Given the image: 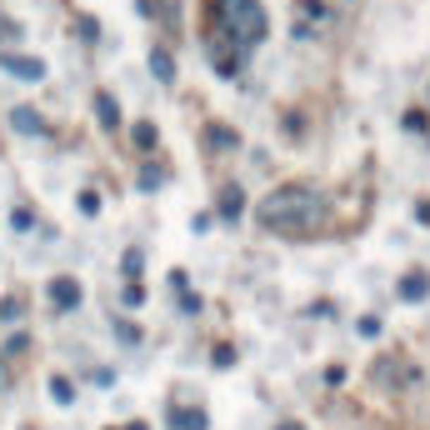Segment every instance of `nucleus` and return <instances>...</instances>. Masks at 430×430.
<instances>
[{"mask_svg":"<svg viewBox=\"0 0 430 430\" xmlns=\"http://www.w3.org/2000/svg\"><path fill=\"white\" fill-rule=\"evenodd\" d=\"M75 205H80V215H100V195H95V190H80Z\"/></svg>","mask_w":430,"mask_h":430,"instance_id":"20","label":"nucleus"},{"mask_svg":"<svg viewBox=\"0 0 430 430\" xmlns=\"http://www.w3.org/2000/svg\"><path fill=\"white\" fill-rule=\"evenodd\" d=\"M245 215V190L240 185H226L221 190V221H240Z\"/></svg>","mask_w":430,"mask_h":430,"instance_id":"9","label":"nucleus"},{"mask_svg":"<svg viewBox=\"0 0 430 430\" xmlns=\"http://www.w3.org/2000/svg\"><path fill=\"white\" fill-rule=\"evenodd\" d=\"M11 226H16V231H30V226H35V215H30L25 205H16V210H11Z\"/></svg>","mask_w":430,"mask_h":430,"instance_id":"21","label":"nucleus"},{"mask_svg":"<svg viewBox=\"0 0 430 430\" xmlns=\"http://www.w3.org/2000/svg\"><path fill=\"white\" fill-rule=\"evenodd\" d=\"M25 345H30V340H25V336H20V331H16V336H11V340H6V350H0V355H11V360H16V355H20V350H25Z\"/></svg>","mask_w":430,"mask_h":430,"instance_id":"23","label":"nucleus"},{"mask_svg":"<svg viewBox=\"0 0 430 430\" xmlns=\"http://www.w3.org/2000/svg\"><path fill=\"white\" fill-rule=\"evenodd\" d=\"M121 305H125V310H140V305H145V285H140V281H125V290H121Z\"/></svg>","mask_w":430,"mask_h":430,"instance_id":"13","label":"nucleus"},{"mask_svg":"<svg viewBox=\"0 0 430 430\" xmlns=\"http://www.w3.org/2000/svg\"><path fill=\"white\" fill-rule=\"evenodd\" d=\"M116 340H121V345H140V326H130V320H116Z\"/></svg>","mask_w":430,"mask_h":430,"instance_id":"17","label":"nucleus"},{"mask_svg":"<svg viewBox=\"0 0 430 430\" xmlns=\"http://www.w3.org/2000/svg\"><path fill=\"white\" fill-rule=\"evenodd\" d=\"M166 425H171V430H205L210 420H205V410H180V405H171V410H166Z\"/></svg>","mask_w":430,"mask_h":430,"instance_id":"8","label":"nucleus"},{"mask_svg":"<svg viewBox=\"0 0 430 430\" xmlns=\"http://www.w3.org/2000/svg\"><path fill=\"white\" fill-rule=\"evenodd\" d=\"M425 295H430V276L425 271H415V276L400 281V300H425Z\"/></svg>","mask_w":430,"mask_h":430,"instance_id":"10","label":"nucleus"},{"mask_svg":"<svg viewBox=\"0 0 430 430\" xmlns=\"http://www.w3.org/2000/svg\"><path fill=\"white\" fill-rule=\"evenodd\" d=\"M50 400H56V405H75V386H70V375H50Z\"/></svg>","mask_w":430,"mask_h":430,"instance_id":"11","label":"nucleus"},{"mask_svg":"<svg viewBox=\"0 0 430 430\" xmlns=\"http://www.w3.org/2000/svg\"><path fill=\"white\" fill-rule=\"evenodd\" d=\"M320 221H326V200H320L310 185H281L276 195H265V200L255 205V226L281 231V235L315 231Z\"/></svg>","mask_w":430,"mask_h":430,"instance_id":"1","label":"nucleus"},{"mask_svg":"<svg viewBox=\"0 0 430 430\" xmlns=\"http://www.w3.org/2000/svg\"><path fill=\"white\" fill-rule=\"evenodd\" d=\"M150 75H155L160 85H176V56H171L166 45H155V50H150Z\"/></svg>","mask_w":430,"mask_h":430,"instance_id":"6","label":"nucleus"},{"mask_svg":"<svg viewBox=\"0 0 430 430\" xmlns=\"http://www.w3.org/2000/svg\"><path fill=\"white\" fill-rule=\"evenodd\" d=\"M75 25H80V40H95V35H100V25H95V20H90V16H80V20H75Z\"/></svg>","mask_w":430,"mask_h":430,"instance_id":"26","label":"nucleus"},{"mask_svg":"<svg viewBox=\"0 0 430 430\" xmlns=\"http://www.w3.org/2000/svg\"><path fill=\"white\" fill-rule=\"evenodd\" d=\"M210 365H221V370H231V365H235V350H231V345H215V350H210Z\"/></svg>","mask_w":430,"mask_h":430,"instance_id":"19","label":"nucleus"},{"mask_svg":"<svg viewBox=\"0 0 430 430\" xmlns=\"http://www.w3.org/2000/svg\"><path fill=\"white\" fill-rule=\"evenodd\" d=\"M25 315V305H20V295H6V300H0V320H11V326H16V320Z\"/></svg>","mask_w":430,"mask_h":430,"instance_id":"16","label":"nucleus"},{"mask_svg":"<svg viewBox=\"0 0 430 430\" xmlns=\"http://www.w3.org/2000/svg\"><path fill=\"white\" fill-rule=\"evenodd\" d=\"M95 121H100V130H121V105L111 90H95Z\"/></svg>","mask_w":430,"mask_h":430,"instance_id":"5","label":"nucleus"},{"mask_svg":"<svg viewBox=\"0 0 430 430\" xmlns=\"http://www.w3.org/2000/svg\"><path fill=\"white\" fill-rule=\"evenodd\" d=\"M125 430H150V425H145V420H130V425H125Z\"/></svg>","mask_w":430,"mask_h":430,"instance_id":"29","label":"nucleus"},{"mask_svg":"<svg viewBox=\"0 0 430 430\" xmlns=\"http://www.w3.org/2000/svg\"><path fill=\"white\" fill-rule=\"evenodd\" d=\"M210 16H215V35H221L231 50H255L265 40V30H271V20H265L260 0H210Z\"/></svg>","mask_w":430,"mask_h":430,"instance_id":"2","label":"nucleus"},{"mask_svg":"<svg viewBox=\"0 0 430 430\" xmlns=\"http://www.w3.org/2000/svg\"><path fill=\"white\" fill-rule=\"evenodd\" d=\"M355 331H360L365 340H375V336H381V315H365V320H360V326H355Z\"/></svg>","mask_w":430,"mask_h":430,"instance_id":"22","label":"nucleus"},{"mask_svg":"<svg viewBox=\"0 0 430 430\" xmlns=\"http://www.w3.org/2000/svg\"><path fill=\"white\" fill-rule=\"evenodd\" d=\"M11 125H16L20 135H45V121H40L35 105H16V111H11Z\"/></svg>","mask_w":430,"mask_h":430,"instance_id":"7","label":"nucleus"},{"mask_svg":"<svg viewBox=\"0 0 430 430\" xmlns=\"http://www.w3.org/2000/svg\"><path fill=\"white\" fill-rule=\"evenodd\" d=\"M281 430H300V425H281Z\"/></svg>","mask_w":430,"mask_h":430,"instance_id":"30","label":"nucleus"},{"mask_svg":"<svg viewBox=\"0 0 430 430\" xmlns=\"http://www.w3.org/2000/svg\"><path fill=\"white\" fill-rule=\"evenodd\" d=\"M121 271H125V276H130V281H140V271H145V255H140V250H135V245H130V250H125V255H121Z\"/></svg>","mask_w":430,"mask_h":430,"instance_id":"14","label":"nucleus"},{"mask_svg":"<svg viewBox=\"0 0 430 430\" xmlns=\"http://www.w3.org/2000/svg\"><path fill=\"white\" fill-rule=\"evenodd\" d=\"M210 145H221V150H235V145H240V135H235L231 125H210Z\"/></svg>","mask_w":430,"mask_h":430,"instance_id":"15","label":"nucleus"},{"mask_svg":"<svg viewBox=\"0 0 430 430\" xmlns=\"http://www.w3.org/2000/svg\"><path fill=\"white\" fill-rule=\"evenodd\" d=\"M425 125H430L425 111H405V130H425Z\"/></svg>","mask_w":430,"mask_h":430,"instance_id":"24","label":"nucleus"},{"mask_svg":"<svg viewBox=\"0 0 430 430\" xmlns=\"http://www.w3.org/2000/svg\"><path fill=\"white\" fill-rule=\"evenodd\" d=\"M135 145H140V150H155V125H150V121L135 125Z\"/></svg>","mask_w":430,"mask_h":430,"instance_id":"18","label":"nucleus"},{"mask_svg":"<svg viewBox=\"0 0 430 430\" xmlns=\"http://www.w3.org/2000/svg\"><path fill=\"white\" fill-rule=\"evenodd\" d=\"M415 215H420V221L430 226V200H420V205H415Z\"/></svg>","mask_w":430,"mask_h":430,"instance_id":"27","label":"nucleus"},{"mask_svg":"<svg viewBox=\"0 0 430 430\" xmlns=\"http://www.w3.org/2000/svg\"><path fill=\"white\" fill-rule=\"evenodd\" d=\"M171 295H190V281H185V271H171Z\"/></svg>","mask_w":430,"mask_h":430,"instance_id":"25","label":"nucleus"},{"mask_svg":"<svg viewBox=\"0 0 430 430\" xmlns=\"http://www.w3.org/2000/svg\"><path fill=\"white\" fill-rule=\"evenodd\" d=\"M135 6H140V16H155V0H135Z\"/></svg>","mask_w":430,"mask_h":430,"instance_id":"28","label":"nucleus"},{"mask_svg":"<svg viewBox=\"0 0 430 430\" xmlns=\"http://www.w3.org/2000/svg\"><path fill=\"white\" fill-rule=\"evenodd\" d=\"M135 185H140V190H160V185H166V171H160L155 160H145L140 176H135Z\"/></svg>","mask_w":430,"mask_h":430,"instance_id":"12","label":"nucleus"},{"mask_svg":"<svg viewBox=\"0 0 430 430\" xmlns=\"http://www.w3.org/2000/svg\"><path fill=\"white\" fill-rule=\"evenodd\" d=\"M80 281L75 276H56V281H50V305H56V310H80Z\"/></svg>","mask_w":430,"mask_h":430,"instance_id":"4","label":"nucleus"},{"mask_svg":"<svg viewBox=\"0 0 430 430\" xmlns=\"http://www.w3.org/2000/svg\"><path fill=\"white\" fill-rule=\"evenodd\" d=\"M0 70L16 75V80H25V85L45 80V61H40V56H16V50H6V56H0Z\"/></svg>","mask_w":430,"mask_h":430,"instance_id":"3","label":"nucleus"}]
</instances>
